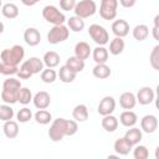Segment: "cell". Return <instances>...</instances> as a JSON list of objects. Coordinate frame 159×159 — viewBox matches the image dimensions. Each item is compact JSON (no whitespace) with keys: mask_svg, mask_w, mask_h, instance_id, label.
I'll return each mask as SVG.
<instances>
[{"mask_svg":"<svg viewBox=\"0 0 159 159\" xmlns=\"http://www.w3.org/2000/svg\"><path fill=\"white\" fill-rule=\"evenodd\" d=\"M16 99L21 104H29L32 101V93L27 87H20L19 91H17Z\"/></svg>","mask_w":159,"mask_h":159,"instance_id":"4dcf8cb0","label":"cell"},{"mask_svg":"<svg viewBox=\"0 0 159 159\" xmlns=\"http://www.w3.org/2000/svg\"><path fill=\"white\" fill-rule=\"evenodd\" d=\"M17 77L19 78H21V80H27V78H30L34 73H32V70H31V67H30V65H29V62H27V60L26 61H24L21 65H20V67L17 68Z\"/></svg>","mask_w":159,"mask_h":159,"instance_id":"d6a6232c","label":"cell"},{"mask_svg":"<svg viewBox=\"0 0 159 159\" xmlns=\"http://www.w3.org/2000/svg\"><path fill=\"white\" fill-rule=\"evenodd\" d=\"M154 97H155V93H154L153 88H150V87H148V86L142 87V88L138 91L137 96H135L137 102H139V104H142V106L150 104V103L154 101Z\"/></svg>","mask_w":159,"mask_h":159,"instance_id":"30bf717a","label":"cell"},{"mask_svg":"<svg viewBox=\"0 0 159 159\" xmlns=\"http://www.w3.org/2000/svg\"><path fill=\"white\" fill-rule=\"evenodd\" d=\"M32 102L37 109H46L51 103V97L46 91H40L32 97Z\"/></svg>","mask_w":159,"mask_h":159,"instance_id":"8fae6325","label":"cell"},{"mask_svg":"<svg viewBox=\"0 0 159 159\" xmlns=\"http://www.w3.org/2000/svg\"><path fill=\"white\" fill-rule=\"evenodd\" d=\"M42 61H43V65L47 66L48 68H55L60 63V55L56 51H47L43 55Z\"/></svg>","mask_w":159,"mask_h":159,"instance_id":"44dd1931","label":"cell"},{"mask_svg":"<svg viewBox=\"0 0 159 159\" xmlns=\"http://www.w3.org/2000/svg\"><path fill=\"white\" fill-rule=\"evenodd\" d=\"M118 0H101L99 15L104 20H114L117 16Z\"/></svg>","mask_w":159,"mask_h":159,"instance_id":"52a82bcc","label":"cell"},{"mask_svg":"<svg viewBox=\"0 0 159 159\" xmlns=\"http://www.w3.org/2000/svg\"><path fill=\"white\" fill-rule=\"evenodd\" d=\"M0 65H1V61H0Z\"/></svg>","mask_w":159,"mask_h":159,"instance_id":"816d5d0a","label":"cell"},{"mask_svg":"<svg viewBox=\"0 0 159 159\" xmlns=\"http://www.w3.org/2000/svg\"><path fill=\"white\" fill-rule=\"evenodd\" d=\"M112 32L116 35V37L123 39L129 34V24L123 19L116 20L112 24Z\"/></svg>","mask_w":159,"mask_h":159,"instance_id":"7c38bea8","label":"cell"},{"mask_svg":"<svg viewBox=\"0 0 159 159\" xmlns=\"http://www.w3.org/2000/svg\"><path fill=\"white\" fill-rule=\"evenodd\" d=\"M73 11H75L76 16L81 17V19H87L96 14L97 5L93 0H81V1L76 2Z\"/></svg>","mask_w":159,"mask_h":159,"instance_id":"277c9868","label":"cell"},{"mask_svg":"<svg viewBox=\"0 0 159 159\" xmlns=\"http://www.w3.org/2000/svg\"><path fill=\"white\" fill-rule=\"evenodd\" d=\"M67 27L73 32H81L84 29V20L75 15L67 20Z\"/></svg>","mask_w":159,"mask_h":159,"instance_id":"f1b7e54d","label":"cell"},{"mask_svg":"<svg viewBox=\"0 0 159 159\" xmlns=\"http://www.w3.org/2000/svg\"><path fill=\"white\" fill-rule=\"evenodd\" d=\"M66 122L65 118H57L52 122L48 129V137L52 142H61L66 137Z\"/></svg>","mask_w":159,"mask_h":159,"instance_id":"5b68a950","label":"cell"},{"mask_svg":"<svg viewBox=\"0 0 159 159\" xmlns=\"http://www.w3.org/2000/svg\"><path fill=\"white\" fill-rule=\"evenodd\" d=\"M42 17L52 25H62L66 21V16L53 5H46L42 9Z\"/></svg>","mask_w":159,"mask_h":159,"instance_id":"3957f363","label":"cell"},{"mask_svg":"<svg viewBox=\"0 0 159 159\" xmlns=\"http://www.w3.org/2000/svg\"><path fill=\"white\" fill-rule=\"evenodd\" d=\"M92 57L96 63H106L108 61V50L104 46H97L93 48Z\"/></svg>","mask_w":159,"mask_h":159,"instance_id":"603a6c76","label":"cell"},{"mask_svg":"<svg viewBox=\"0 0 159 159\" xmlns=\"http://www.w3.org/2000/svg\"><path fill=\"white\" fill-rule=\"evenodd\" d=\"M89 55H91V47L87 42L80 41V42L76 43V46H75V56L76 57L84 61L89 57Z\"/></svg>","mask_w":159,"mask_h":159,"instance_id":"d6986e66","label":"cell"},{"mask_svg":"<svg viewBox=\"0 0 159 159\" xmlns=\"http://www.w3.org/2000/svg\"><path fill=\"white\" fill-rule=\"evenodd\" d=\"M132 34H133L134 40H137V41H144L149 36V27L147 25H144V24L137 25L133 29V32Z\"/></svg>","mask_w":159,"mask_h":159,"instance_id":"4316f807","label":"cell"},{"mask_svg":"<svg viewBox=\"0 0 159 159\" xmlns=\"http://www.w3.org/2000/svg\"><path fill=\"white\" fill-rule=\"evenodd\" d=\"M88 35L98 46H104L109 42V35L107 30L98 24H92L88 27Z\"/></svg>","mask_w":159,"mask_h":159,"instance_id":"8992f818","label":"cell"},{"mask_svg":"<svg viewBox=\"0 0 159 159\" xmlns=\"http://www.w3.org/2000/svg\"><path fill=\"white\" fill-rule=\"evenodd\" d=\"M137 120H138L137 114L133 111H130V109H127V111L122 112L120 116H119V122L122 123V125H124L127 128L134 127V124L137 123Z\"/></svg>","mask_w":159,"mask_h":159,"instance_id":"2e32d148","label":"cell"},{"mask_svg":"<svg viewBox=\"0 0 159 159\" xmlns=\"http://www.w3.org/2000/svg\"><path fill=\"white\" fill-rule=\"evenodd\" d=\"M41 0H21V2L25 5V6H34L36 5L37 2H40Z\"/></svg>","mask_w":159,"mask_h":159,"instance_id":"bcb514c9","label":"cell"},{"mask_svg":"<svg viewBox=\"0 0 159 159\" xmlns=\"http://www.w3.org/2000/svg\"><path fill=\"white\" fill-rule=\"evenodd\" d=\"M154 26L159 27V15H155V17H154Z\"/></svg>","mask_w":159,"mask_h":159,"instance_id":"c3c4849f","label":"cell"},{"mask_svg":"<svg viewBox=\"0 0 159 159\" xmlns=\"http://www.w3.org/2000/svg\"><path fill=\"white\" fill-rule=\"evenodd\" d=\"M102 127L106 132H114L117 128H118V119L112 116V114H107V116H103V119H102Z\"/></svg>","mask_w":159,"mask_h":159,"instance_id":"d4e9b609","label":"cell"},{"mask_svg":"<svg viewBox=\"0 0 159 159\" xmlns=\"http://www.w3.org/2000/svg\"><path fill=\"white\" fill-rule=\"evenodd\" d=\"M27 62H29V65H30V67H31L34 75L40 73V72L43 70V66H45V65H43V61L40 60L39 57H30V58L27 60Z\"/></svg>","mask_w":159,"mask_h":159,"instance_id":"d590c367","label":"cell"},{"mask_svg":"<svg viewBox=\"0 0 159 159\" xmlns=\"http://www.w3.org/2000/svg\"><path fill=\"white\" fill-rule=\"evenodd\" d=\"M1 6H2V4H1V0H0V7H1Z\"/></svg>","mask_w":159,"mask_h":159,"instance_id":"f907efd6","label":"cell"},{"mask_svg":"<svg viewBox=\"0 0 159 159\" xmlns=\"http://www.w3.org/2000/svg\"><path fill=\"white\" fill-rule=\"evenodd\" d=\"M72 117L76 122H84L88 119V108L86 104H77L72 111Z\"/></svg>","mask_w":159,"mask_h":159,"instance_id":"7402d4cb","label":"cell"},{"mask_svg":"<svg viewBox=\"0 0 159 159\" xmlns=\"http://www.w3.org/2000/svg\"><path fill=\"white\" fill-rule=\"evenodd\" d=\"M1 14L6 19H16L19 16V7L12 2H7L1 6Z\"/></svg>","mask_w":159,"mask_h":159,"instance_id":"484cf974","label":"cell"},{"mask_svg":"<svg viewBox=\"0 0 159 159\" xmlns=\"http://www.w3.org/2000/svg\"><path fill=\"white\" fill-rule=\"evenodd\" d=\"M24 40L29 46H37L41 41V34L35 27H29L24 32Z\"/></svg>","mask_w":159,"mask_h":159,"instance_id":"4fadbf2b","label":"cell"},{"mask_svg":"<svg viewBox=\"0 0 159 159\" xmlns=\"http://www.w3.org/2000/svg\"><path fill=\"white\" fill-rule=\"evenodd\" d=\"M116 109V101L112 96H106L101 99L99 104H98V113L101 116H107V114H112Z\"/></svg>","mask_w":159,"mask_h":159,"instance_id":"ba28073f","label":"cell"},{"mask_svg":"<svg viewBox=\"0 0 159 159\" xmlns=\"http://www.w3.org/2000/svg\"><path fill=\"white\" fill-rule=\"evenodd\" d=\"M133 157L134 159H147L149 157V150L147 149L145 145L137 144L135 148L133 149Z\"/></svg>","mask_w":159,"mask_h":159,"instance_id":"60d3db41","label":"cell"},{"mask_svg":"<svg viewBox=\"0 0 159 159\" xmlns=\"http://www.w3.org/2000/svg\"><path fill=\"white\" fill-rule=\"evenodd\" d=\"M124 41L122 37H114L111 42H109V52L114 56L120 55L124 51Z\"/></svg>","mask_w":159,"mask_h":159,"instance_id":"f546056e","label":"cell"},{"mask_svg":"<svg viewBox=\"0 0 159 159\" xmlns=\"http://www.w3.org/2000/svg\"><path fill=\"white\" fill-rule=\"evenodd\" d=\"M158 31H159V27H153V37H154V40H159V35H158Z\"/></svg>","mask_w":159,"mask_h":159,"instance_id":"7dc6e473","label":"cell"},{"mask_svg":"<svg viewBox=\"0 0 159 159\" xmlns=\"http://www.w3.org/2000/svg\"><path fill=\"white\" fill-rule=\"evenodd\" d=\"M119 2H120V5H122L123 7L130 9V7H133V6L135 5L137 0H119Z\"/></svg>","mask_w":159,"mask_h":159,"instance_id":"f6af8a7d","label":"cell"},{"mask_svg":"<svg viewBox=\"0 0 159 159\" xmlns=\"http://www.w3.org/2000/svg\"><path fill=\"white\" fill-rule=\"evenodd\" d=\"M92 73L98 80H106L111 76V68L106 63H96V66L92 70Z\"/></svg>","mask_w":159,"mask_h":159,"instance_id":"ffe728a7","label":"cell"},{"mask_svg":"<svg viewBox=\"0 0 159 159\" xmlns=\"http://www.w3.org/2000/svg\"><path fill=\"white\" fill-rule=\"evenodd\" d=\"M66 66L70 70H72L73 72L78 73L81 71H83V68H84V61L81 60V58H78V57H76V56H72V57H68L67 58Z\"/></svg>","mask_w":159,"mask_h":159,"instance_id":"83f0119b","label":"cell"},{"mask_svg":"<svg viewBox=\"0 0 159 159\" xmlns=\"http://www.w3.org/2000/svg\"><path fill=\"white\" fill-rule=\"evenodd\" d=\"M137 104V98L133 92H123L119 97V106L123 109H133Z\"/></svg>","mask_w":159,"mask_h":159,"instance_id":"5bb4252c","label":"cell"},{"mask_svg":"<svg viewBox=\"0 0 159 159\" xmlns=\"http://www.w3.org/2000/svg\"><path fill=\"white\" fill-rule=\"evenodd\" d=\"M17 68H19L17 66H12V65H7V63L1 62V65H0V73L5 75V76H12V75L17 73Z\"/></svg>","mask_w":159,"mask_h":159,"instance_id":"b9f144b4","label":"cell"},{"mask_svg":"<svg viewBox=\"0 0 159 159\" xmlns=\"http://www.w3.org/2000/svg\"><path fill=\"white\" fill-rule=\"evenodd\" d=\"M76 75H77V73L73 72L72 70H70L66 65L60 67L58 77H60V81L63 82V83H71V82H73L75 78H76Z\"/></svg>","mask_w":159,"mask_h":159,"instance_id":"cb8c5ba5","label":"cell"},{"mask_svg":"<svg viewBox=\"0 0 159 159\" xmlns=\"http://www.w3.org/2000/svg\"><path fill=\"white\" fill-rule=\"evenodd\" d=\"M25 56V50L20 45H14L11 48H5L0 53V60L4 63L12 65V66H19V63L24 60Z\"/></svg>","mask_w":159,"mask_h":159,"instance_id":"6da1fadb","label":"cell"},{"mask_svg":"<svg viewBox=\"0 0 159 159\" xmlns=\"http://www.w3.org/2000/svg\"><path fill=\"white\" fill-rule=\"evenodd\" d=\"M16 118H17V120L20 123H26L32 118V112H31L30 108L24 107V108L19 109V112L16 113Z\"/></svg>","mask_w":159,"mask_h":159,"instance_id":"f35d334b","label":"cell"},{"mask_svg":"<svg viewBox=\"0 0 159 159\" xmlns=\"http://www.w3.org/2000/svg\"><path fill=\"white\" fill-rule=\"evenodd\" d=\"M14 117V109L10 107V104H1L0 106V120L6 122L12 119Z\"/></svg>","mask_w":159,"mask_h":159,"instance_id":"e575fe53","label":"cell"},{"mask_svg":"<svg viewBox=\"0 0 159 159\" xmlns=\"http://www.w3.org/2000/svg\"><path fill=\"white\" fill-rule=\"evenodd\" d=\"M20 87H21V82L14 77L5 80L2 83V89H7V91H19Z\"/></svg>","mask_w":159,"mask_h":159,"instance_id":"8d00e7d4","label":"cell"},{"mask_svg":"<svg viewBox=\"0 0 159 159\" xmlns=\"http://www.w3.org/2000/svg\"><path fill=\"white\" fill-rule=\"evenodd\" d=\"M149 62L154 70H157V71L159 70V45H155L154 48L152 50V52L149 55Z\"/></svg>","mask_w":159,"mask_h":159,"instance_id":"ab89813d","label":"cell"},{"mask_svg":"<svg viewBox=\"0 0 159 159\" xmlns=\"http://www.w3.org/2000/svg\"><path fill=\"white\" fill-rule=\"evenodd\" d=\"M16 96H17V91H7V89H2L1 91V99L6 104H14V103H16L17 102Z\"/></svg>","mask_w":159,"mask_h":159,"instance_id":"74e56055","label":"cell"},{"mask_svg":"<svg viewBox=\"0 0 159 159\" xmlns=\"http://www.w3.org/2000/svg\"><path fill=\"white\" fill-rule=\"evenodd\" d=\"M56 78H57V73H56V71L53 70V68H43L42 71H41V80H42V82H45V83H53L55 81H56Z\"/></svg>","mask_w":159,"mask_h":159,"instance_id":"836d02e7","label":"cell"},{"mask_svg":"<svg viewBox=\"0 0 159 159\" xmlns=\"http://www.w3.org/2000/svg\"><path fill=\"white\" fill-rule=\"evenodd\" d=\"M142 137H143L142 129L135 128V127H130V129H128V130L125 132V134H124V138H125V139L128 140V143L132 144L133 147L137 145V144H139V142L142 140Z\"/></svg>","mask_w":159,"mask_h":159,"instance_id":"ac0fdd59","label":"cell"},{"mask_svg":"<svg viewBox=\"0 0 159 159\" xmlns=\"http://www.w3.org/2000/svg\"><path fill=\"white\" fill-rule=\"evenodd\" d=\"M2 130H4V134L6 138L9 139H14L19 135V124L17 122L10 119V120H6L4 123V127H2Z\"/></svg>","mask_w":159,"mask_h":159,"instance_id":"e0dca14e","label":"cell"},{"mask_svg":"<svg viewBox=\"0 0 159 159\" xmlns=\"http://www.w3.org/2000/svg\"><path fill=\"white\" fill-rule=\"evenodd\" d=\"M113 148H114V150H116V153H117L118 155H128L129 152L132 150L133 145L129 144L128 140L123 137V138H118V139L114 142Z\"/></svg>","mask_w":159,"mask_h":159,"instance_id":"9a60e30c","label":"cell"},{"mask_svg":"<svg viewBox=\"0 0 159 159\" xmlns=\"http://www.w3.org/2000/svg\"><path fill=\"white\" fill-rule=\"evenodd\" d=\"M70 30L66 25H53V27L47 32V41L51 45H56L60 42H63L68 39Z\"/></svg>","mask_w":159,"mask_h":159,"instance_id":"7a4b0ae2","label":"cell"},{"mask_svg":"<svg viewBox=\"0 0 159 159\" xmlns=\"http://www.w3.org/2000/svg\"><path fill=\"white\" fill-rule=\"evenodd\" d=\"M140 129L148 134L154 133L158 129V118L153 114H147L140 119Z\"/></svg>","mask_w":159,"mask_h":159,"instance_id":"9c48e42d","label":"cell"},{"mask_svg":"<svg viewBox=\"0 0 159 159\" xmlns=\"http://www.w3.org/2000/svg\"><path fill=\"white\" fill-rule=\"evenodd\" d=\"M75 5H76V0H60V7L65 11L73 10Z\"/></svg>","mask_w":159,"mask_h":159,"instance_id":"ee69618b","label":"cell"},{"mask_svg":"<svg viewBox=\"0 0 159 159\" xmlns=\"http://www.w3.org/2000/svg\"><path fill=\"white\" fill-rule=\"evenodd\" d=\"M78 130V125L76 120H68L66 122V137H71L73 134H76Z\"/></svg>","mask_w":159,"mask_h":159,"instance_id":"7bdbcfd3","label":"cell"},{"mask_svg":"<svg viewBox=\"0 0 159 159\" xmlns=\"http://www.w3.org/2000/svg\"><path fill=\"white\" fill-rule=\"evenodd\" d=\"M34 118L35 120L39 123V124H42V125H46L48 124L51 120H52V116L48 111L46 109H39L35 114H34Z\"/></svg>","mask_w":159,"mask_h":159,"instance_id":"1f68e13d","label":"cell"},{"mask_svg":"<svg viewBox=\"0 0 159 159\" xmlns=\"http://www.w3.org/2000/svg\"><path fill=\"white\" fill-rule=\"evenodd\" d=\"M4 32V24L0 21V34H2Z\"/></svg>","mask_w":159,"mask_h":159,"instance_id":"681fc988","label":"cell"}]
</instances>
